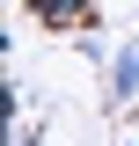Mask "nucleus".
I'll return each mask as SVG.
<instances>
[{"label": "nucleus", "mask_w": 139, "mask_h": 146, "mask_svg": "<svg viewBox=\"0 0 139 146\" xmlns=\"http://www.w3.org/2000/svg\"><path fill=\"white\" fill-rule=\"evenodd\" d=\"M7 146H29V139H15V131H7Z\"/></svg>", "instance_id": "7ed1b4c3"}, {"label": "nucleus", "mask_w": 139, "mask_h": 146, "mask_svg": "<svg viewBox=\"0 0 139 146\" xmlns=\"http://www.w3.org/2000/svg\"><path fill=\"white\" fill-rule=\"evenodd\" d=\"M110 102H139V44L110 51Z\"/></svg>", "instance_id": "f257e3e1"}, {"label": "nucleus", "mask_w": 139, "mask_h": 146, "mask_svg": "<svg viewBox=\"0 0 139 146\" xmlns=\"http://www.w3.org/2000/svg\"><path fill=\"white\" fill-rule=\"evenodd\" d=\"M22 7H29L44 29H66V22H88V7H95V0H22Z\"/></svg>", "instance_id": "f03ea898"}]
</instances>
